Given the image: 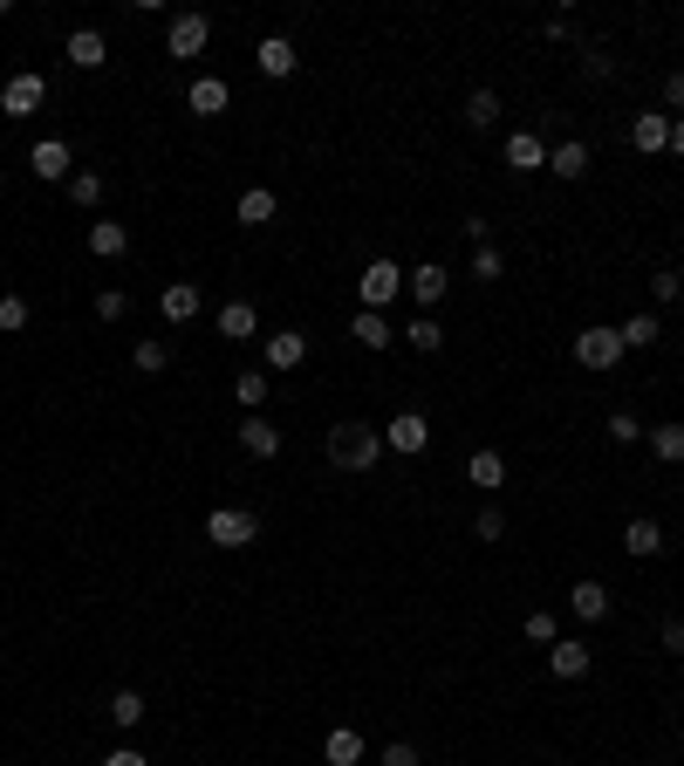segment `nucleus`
I'll return each instance as SVG.
<instances>
[{"instance_id": "f257e3e1", "label": "nucleus", "mask_w": 684, "mask_h": 766, "mask_svg": "<svg viewBox=\"0 0 684 766\" xmlns=\"http://www.w3.org/2000/svg\"><path fill=\"white\" fill-rule=\"evenodd\" d=\"M376 458H384V431H376V424L343 418L336 431H328V466H343V472H370Z\"/></svg>"}, {"instance_id": "f03ea898", "label": "nucleus", "mask_w": 684, "mask_h": 766, "mask_svg": "<svg viewBox=\"0 0 684 766\" xmlns=\"http://www.w3.org/2000/svg\"><path fill=\"white\" fill-rule=\"evenodd\" d=\"M206 541L213 548H253V541H261V520H253L247 506H213V514H206Z\"/></svg>"}, {"instance_id": "7ed1b4c3", "label": "nucleus", "mask_w": 684, "mask_h": 766, "mask_svg": "<svg viewBox=\"0 0 684 766\" xmlns=\"http://www.w3.org/2000/svg\"><path fill=\"white\" fill-rule=\"evenodd\" d=\"M206 41H213V21H206V14H171V28H165V56L199 62V56H206Z\"/></svg>"}, {"instance_id": "20e7f679", "label": "nucleus", "mask_w": 684, "mask_h": 766, "mask_svg": "<svg viewBox=\"0 0 684 766\" xmlns=\"http://www.w3.org/2000/svg\"><path fill=\"white\" fill-rule=\"evenodd\" d=\"M397 288H404V267H397V261H370V267H363V280H357V301L384 315L391 301H397Z\"/></svg>"}, {"instance_id": "39448f33", "label": "nucleus", "mask_w": 684, "mask_h": 766, "mask_svg": "<svg viewBox=\"0 0 684 766\" xmlns=\"http://www.w3.org/2000/svg\"><path fill=\"white\" fill-rule=\"evenodd\" d=\"M623 336H616V328H581V336H575V363L581 370H616L623 363Z\"/></svg>"}, {"instance_id": "423d86ee", "label": "nucleus", "mask_w": 684, "mask_h": 766, "mask_svg": "<svg viewBox=\"0 0 684 766\" xmlns=\"http://www.w3.org/2000/svg\"><path fill=\"white\" fill-rule=\"evenodd\" d=\"M41 96H48V83H41L35 69H21V75H8V83H0V110L21 123V117H35V110H41Z\"/></svg>"}, {"instance_id": "0eeeda50", "label": "nucleus", "mask_w": 684, "mask_h": 766, "mask_svg": "<svg viewBox=\"0 0 684 766\" xmlns=\"http://www.w3.org/2000/svg\"><path fill=\"white\" fill-rule=\"evenodd\" d=\"M424 445H432V424H424L418 411H397V418L384 424V452H397V458H418Z\"/></svg>"}, {"instance_id": "6e6552de", "label": "nucleus", "mask_w": 684, "mask_h": 766, "mask_svg": "<svg viewBox=\"0 0 684 766\" xmlns=\"http://www.w3.org/2000/svg\"><path fill=\"white\" fill-rule=\"evenodd\" d=\"M28 171H35V178H48V185H69V178H75L69 144H62V137H41V144L28 151Z\"/></svg>"}, {"instance_id": "1a4fd4ad", "label": "nucleus", "mask_w": 684, "mask_h": 766, "mask_svg": "<svg viewBox=\"0 0 684 766\" xmlns=\"http://www.w3.org/2000/svg\"><path fill=\"white\" fill-rule=\"evenodd\" d=\"M301 363H309V336H301V328H274V336H267V370H301Z\"/></svg>"}, {"instance_id": "9d476101", "label": "nucleus", "mask_w": 684, "mask_h": 766, "mask_svg": "<svg viewBox=\"0 0 684 766\" xmlns=\"http://www.w3.org/2000/svg\"><path fill=\"white\" fill-rule=\"evenodd\" d=\"M589 663H596V650L575 644V636H554V644H548V671L554 678H589Z\"/></svg>"}, {"instance_id": "9b49d317", "label": "nucleus", "mask_w": 684, "mask_h": 766, "mask_svg": "<svg viewBox=\"0 0 684 766\" xmlns=\"http://www.w3.org/2000/svg\"><path fill=\"white\" fill-rule=\"evenodd\" d=\"M233 439H240V452H247V458H274V452H281V431H274V418H261V411L240 418Z\"/></svg>"}, {"instance_id": "f8f14e48", "label": "nucleus", "mask_w": 684, "mask_h": 766, "mask_svg": "<svg viewBox=\"0 0 684 766\" xmlns=\"http://www.w3.org/2000/svg\"><path fill=\"white\" fill-rule=\"evenodd\" d=\"M213 328L226 343H247V336H261V309H253V301H226V309L213 315Z\"/></svg>"}, {"instance_id": "ddd939ff", "label": "nucleus", "mask_w": 684, "mask_h": 766, "mask_svg": "<svg viewBox=\"0 0 684 766\" xmlns=\"http://www.w3.org/2000/svg\"><path fill=\"white\" fill-rule=\"evenodd\" d=\"M404 288H411V295L424 301V309H439V301H445V288H452V267L424 261V267H411V274H404Z\"/></svg>"}, {"instance_id": "4468645a", "label": "nucleus", "mask_w": 684, "mask_h": 766, "mask_svg": "<svg viewBox=\"0 0 684 766\" xmlns=\"http://www.w3.org/2000/svg\"><path fill=\"white\" fill-rule=\"evenodd\" d=\"M349 336H357L363 349H391L397 343V322L376 315V309H357V315H349Z\"/></svg>"}, {"instance_id": "2eb2a0df", "label": "nucleus", "mask_w": 684, "mask_h": 766, "mask_svg": "<svg viewBox=\"0 0 684 766\" xmlns=\"http://www.w3.org/2000/svg\"><path fill=\"white\" fill-rule=\"evenodd\" d=\"M89 253H96V261H123V253H131V226H123V219H96L89 226Z\"/></svg>"}, {"instance_id": "dca6fc26", "label": "nucleus", "mask_w": 684, "mask_h": 766, "mask_svg": "<svg viewBox=\"0 0 684 766\" xmlns=\"http://www.w3.org/2000/svg\"><path fill=\"white\" fill-rule=\"evenodd\" d=\"M226 104H233V89H226L219 75H199V83L185 89V110H192V117H219Z\"/></svg>"}, {"instance_id": "f3484780", "label": "nucleus", "mask_w": 684, "mask_h": 766, "mask_svg": "<svg viewBox=\"0 0 684 766\" xmlns=\"http://www.w3.org/2000/svg\"><path fill=\"white\" fill-rule=\"evenodd\" d=\"M506 171H548V144L535 131H514L506 137Z\"/></svg>"}, {"instance_id": "a211bd4d", "label": "nucleus", "mask_w": 684, "mask_h": 766, "mask_svg": "<svg viewBox=\"0 0 684 766\" xmlns=\"http://www.w3.org/2000/svg\"><path fill=\"white\" fill-rule=\"evenodd\" d=\"M253 62H261V75H274V83H281V75H295V62H301V56H295V41H288V35H267L261 48H253Z\"/></svg>"}, {"instance_id": "6ab92c4d", "label": "nucleus", "mask_w": 684, "mask_h": 766, "mask_svg": "<svg viewBox=\"0 0 684 766\" xmlns=\"http://www.w3.org/2000/svg\"><path fill=\"white\" fill-rule=\"evenodd\" d=\"M158 315H165L171 328H185V322L199 315V288H192V280H171V288L158 295Z\"/></svg>"}, {"instance_id": "aec40b11", "label": "nucleus", "mask_w": 684, "mask_h": 766, "mask_svg": "<svg viewBox=\"0 0 684 766\" xmlns=\"http://www.w3.org/2000/svg\"><path fill=\"white\" fill-rule=\"evenodd\" d=\"M110 62V41L96 35V28H75L69 35V69H104Z\"/></svg>"}, {"instance_id": "412c9836", "label": "nucleus", "mask_w": 684, "mask_h": 766, "mask_svg": "<svg viewBox=\"0 0 684 766\" xmlns=\"http://www.w3.org/2000/svg\"><path fill=\"white\" fill-rule=\"evenodd\" d=\"M322 759L328 766H363V732L357 726H336V732L322 739Z\"/></svg>"}, {"instance_id": "4be33fe9", "label": "nucleus", "mask_w": 684, "mask_h": 766, "mask_svg": "<svg viewBox=\"0 0 684 766\" xmlns=\"http://www.w3.org/2000/svg\"><path fill=\"white\" fill-rule=\"evenodd\" d=\"M629 144H637V151H671V117L664 110H644L637 123H629Z\"/></svg>"}, {"instance_id": "5701e85b", "label": "nucleus", "mask_w": 684, "mask_h": 766, "mask_svg": "<svg viewBox=\"0 0 684 766\" xmlns=\"http://www.w3.org/2000/svg\"><path fill=\"white\" fill-rule=\"evenodd\" d=\"M568 609H575L581 623H602V617H610V589H602V582H575V589H568Z\"/></svg>"}, {"instance_id": "b1692460", "label": "nucleus", "mask_w": 684, "mask_h": 766, "mask_svg": "<svg viewBox=\"0 0 684 766\" xmlns=\"http://www.w3.org/2000/svg\"><path fill=\"white\" fill-rule=\"evenodd\" d=\"M548 171H554V178H581V171H589V144H581V137H562V144L548 151Z\"/></svg>"}, {"instance_id": "393cba45", "label": "nucleus", "mask_w": 684, "mask_h": 766, "mask_svg": "<svg viewBox=\"0 0 684 766\" xmlns=\"http://www.w3.org/2000/svg\"><path fill=\"white\" fill-rule=\"evenodd\" d=\"M623 554H637V561L664 554V527H657V520H629L623 527Z\"/></svg>"}, {"instance_id": "a878e982", "label": "nucleus", "mask_w": 684, "mask_h": 766, "mask_svg": "<svg viewBox=\"0 0 684 766\" xmlns=\"http://www.w3.org/2000/svg\"><path fill=\"white\" fill-rule=\"evenodd\" d=\"M466 479H472V487H479V493H500V487H506V458H500V452H472V466H466Z\"/></svg>"}, {"instance_id": "bb28decb", "label": "nucleus", "mask_w": 684, "mask_h": 766, "mask_svg": "<svg viewBox=\"0 0 684 766\" xmlns=\"http://www.w3.org/2000/svg\"><path fill=\"white\" fill-rule=\"evenodd\" d=\"M404 343H411L418 356H439V349H445V322H439V315H418V322H404Z\"/></svg>"}, {"instance_id": "cd10ccee", "label": "nucleus", "mask_w": 684, "mask_h": 766, "mask_svg": "<svg viewBox=\"0 0 684 766\" xmlns=\"http://www.w3.org/2000/svg\"><path fill=\"white\" fill-rule=\"evenodd\" d=\"M274 213H281V199H274L267 185H253V192H240V226H267Z\"/></svg>"}, {"instance_id": "c85d7f7f", "label": "nucleus", "mask_w": 684, "mask_h": 766, "mask_svg": "<svg viewBox=\"0 0 684 766\" xmlns=\"http://www.w3.org/2000/svg\"><path fill=\"white\" fill-rule=\"evenodd\" d=\"M616 336H623V349H657V336H664V322H657V315L644 309V315H629V322L616 328Z\"/></svg>"}, {"instance_id": "c756f323", "label": "nucleus", "mask_w": 684, "mask_h": 766, "mask_svg": "<svg viewBox=\"0 0 684 766\" xmlns=\"http://www.w3.org/2000/svg\"><path fill=\"white\" fill-rule=\"evenodd\" d=\"M644 445L664 458V466H684V424H657V431H644Z\"/></svg>"}, {"instance_id": "7c9ffc66", "label": "nucleus", "mask_w": 684, "mask_h": 766, "mask_svg": "<svg viewBox=\"0 0 684 766\" xmlns=\"http://www.w3.org/2000/svg\"><path fill=\"white\" fill-rule=\"evenodd\" d=\"M466 123H472V131H493V123H500V89H472L466 96Z\"/></svg>"}, {"instance_id": "2f4dec72", "label": "nucleus", "mask_w": 684, "mask_h": 766, "mask_svg": "<svg viewBox=\"0 0 684 766\" xmlns=\"http://www.w3.org/2000/svg\"><path fill=\"white\" fill-rule=\"evenodd\" d=\"M267 391H274V383H267V370H240V376H233V397L247 404V418L267 404Z\"/></svg>"}, {"instance_id": "473e14b6", "label": "nucleus", "mask_w": 684, "mask_h": 766, "mask_svg": "<svg viewBox=\"0 0 684 766\" xmlns=\"http://www.w3.org/2000/svg\"><path fill=\"white\" fill-rule=\"evenodd\" d=\"M144 719H151V711H144L137 692H117V698H110V726H117V732H137Z\"/></svg>"}, {"instance_id": "72a5a7b5", "label": "nucleus", "mask_w": 684, "mask_h": 766, "mask_svg": "<svg viewBox=\"0 0 684 766\" xmlns=\"http://www.w3.org/2000/svg\"><path fill=\"white\" fill-rule=\"evenodd\" d=\"M69 206L96 213V206H104V178H96V171H75V178H69Z\"/></svg>"}, {"instance_id": "f704fd0d", "label": "nucleus", "mask_w": 684, "mask_h": 766, "mask_svg": "<svg viewBox=\"0 0 684 766\" xmlns=\"http://www.w3.org/2000/svg\"><path fill=\"white\" fill-rule=\"evenodd\" d=\"M131 363H137V370H144V376H165V370H171V349H165V343H158V336H144V343H137V349H131Z\"/></svg>"}, {"instance_id": "c9c22d12", "label": "nucleus", "mask_w": 684, "mask_h": 766, "mask_svg": "<svg viewBox=\"0 0 684 766\" xmlns=\"http://www.w3.org/2000/svg\"><path fill=\"white\" fill-rule=\"evenodd\" d=\"M472 534H479V541H506V506H479Z\"/></svg>"}, {"instance_id": "e433bc0d", "label": "nucleus", "mask_w": 684, "mask_h": 766, "mask_svg": "<svg viewBox=\"0 0 684 766\" xmlns=\"http://www.w3.org/2000/svg\"><path fill=\"white\" fill-rule=\"evenodd\" d=\"M677 295H684V274L677 267H657L650 274V301H677Z\"/></svg>"}, {"instance_id": "4c0bfd02", "label": "nucleus", "mask_w": 684, "mask_h": 766, "mask_svg": "<svg viewBox=\"0 0 684 766\" xmlns=\"http://www.w3.org/2000/svg\"><path fill=\"white\" fill-rule=\"evenodd\" d=\"M520 630H527V644H554V636H562V630H554V609H535Z\"/></svg>"}, {"instance_id": "58836bf2", "label": "nucleus", "mask_w": 684, "mask_h": 766, "mask_svg": "<svg viewBox=\"0 0 684 766\" xmlns=\"http://www.w3.org/2000/svg\"><path fill=\"white\" fill-rule=\"evenodd\" d=\"M500 274H506L500 247H479V253H472V280H500Z\"/></svg>"}, {"instance_id": "ea45409f", "label": "nucleus", "mask_w": 684, "mask_h": 766, "mask_svg": "<svg viewBox=\"0 0 684 766\" xmlns=\"http://www.w3.org/2000/svg\"><path fill=\"white\" fill-rule=\"evenodd\" d=\"M0 328H8V336H14V328H28V301H21V295H0Z\"/></svg>"}, {"instance_id": "a19ab883", "label": "nucleus", "mask_w": 684, "mask_h": 766, "mask_svg": "<svg viewBox=\"0 0 684 766\" xmlns=\"http://www.w3.org/2000/svg\"><path fill=\"white\" fill-rule=\"evenodd\" d=\"M96 315H104V322H123V315H131V295L104 288V295H96Z\"/></svg>"}, {"instance_id": "79ce46f5", "label": "nucleus", "mask_w": 684, "mask_h": 766, "mask_svg": "<svg viewBox=\"0 0 684 766\" xmlns=\"http://www.w3.org/2000/svg\"><path fill=\"white\" fill-rule=\"evenodd\" d=\"M610 439H616V445H644V424L629 418V411H616V418H610Z\"/></svg>"}, {"instance_id": "37998d69", "label": "nucleus", "mask_w": 684, "mask_h": 766, "mask_svg": "<svg viewBox=\"0 0 684 766\" xmlns=\"http://www.w3.org/2000/svg\"><path fill=\"white\" fill-rule=\"evenodd\" d=\"M581 69H589V75H596V83H610V75H616V62H610V48H581Z\"/></svg>"}, {"instance_id": "c03bdc74", "label": "nucleus", "mask_w": 684, "mask_h": 766, "mask_svg": "<svg viewBox=\"0 0 684 766\" xmlns=\"http://www.w3.org/2000/svg\"><path fill=\"white\" fill-rule=\"evenodd\" d=\"M384 766H424V759H418L411 739H391V746H384Z\"/></svg>"}, {"instance_id": "a18cd8bd", "label": "nucleus", "mask_w": 684, "mask_h": 766, "mask_svg": "<svg viewBox=\"0 0 684 766\" xmlns=\"http://www.w3.org/2000/svg\"><path fill=\"white\" fill-rule=\"evenodd\" d=\"M664 110H677V117H684V69H671V75H664Z\"/></svg>"}, {"instance_id": "49530a36", "label": "nucleus", "mask_w": 684, "mask_h": 766, "mask_svg": "<svg viewBox=\"0 0 684 766\" xmlns=\"http://www.w3.org/2000/svg\"><path fill=\"white\" fill-rule=\"evenodd\" d=\"M466 240L472 247H493V219H466Z\"/></svg>"}, {"instance_id": "de8ad7c7", "label": "nucleus", "mask_w": 684, "mask_h": 766, "mask_svg": "<svg viewBox=\"0 0 684 766\" xmlns=\"http://www.w3.org/2000/svg\"><path fill=\"white\" fill-rule=\"evenodd\" d=\"M664 650H671V657H684V623H677V617L664 623Z\"/></svg>"}, {"instance_id": "09e8293b", "label": "nucleus", "mask_w": 684, "mask_h": 766, "mask_svg": "<svg viewBox=\"0 0 684 766\" xmlns=\"http://www.w3.org/2000/svg\"><path fill=\"white\" fill-rule=\"evenodd\" d=\"M104 766H151V759H144V753H131V746H117V753H110Z\"/></svg>"}, {"instance_id": "8fccbe9b", "label": "nucleus", "mask_w": 684, "mask_h": 766, "mask_svg": "<svg viewBox=\"0 0 684 766\" xmlns=\"http://www.w3.org/2000/svg\"><path fill=\"white\" fill-rule=\"evenodd\" d=\"M671 151L684 158V117H671Z\"/></svg>"}]
</instances>
